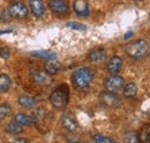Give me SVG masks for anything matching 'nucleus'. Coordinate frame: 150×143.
Returning a JSON list of instances; mask_svg holds the SVG:
<instances>
[{"label":"nucleus","mask_w":150,"mask_h":143,"mask_svg":"<svg viewBox=\"0 0 150 143\" xmlns=\"http://www.w3.org/2000/svg\"><path fill=\"white\" fill-rule=\"evenodd\" d=\"M139 1H142V0H139Z\"/></svg>","instance_id":"28"},{"label":"nucleus","mask_w":150,"mask_h":143,"mask_svg":"<svg viewBox=\"0 0 150 143\" xmlns=\"http://www.w3.org/2000/svg\"><path fill=\"white\" fill-rule=\"evenodd\" d=\"M93 140H94L96 143H111V142H113L112 139L106 137V136H103V135H100V134H96L94 137H93Z\"/></svg>","instance_id":"22"},{"label":"nucleus","mask_w":150,"mask_h":143,"mask_svg":"<svg viewBox=\"0 0 150 143\" xmlns=\"http://www.w3.org/2000/svg\"><path fill=\"white\" fill-rule=\"evenodd\" d=\"M75 13L79 16H88L89 15V6L86 0H75L73 4Z\"/></svg>","instance_id":"9"},{"label":"nucleus","mask_w":150,"mask_h":143,"mask_svg":"<svg viewBox=\"0 0 150 143\" xmlns=\"http://www.w3.org/2000/svg\"><path fill=\"white\" fill-rule=\"evenodd\" d=\"M11 84H12V82H11L9 76L6 74H1L0 75V92L1 93L7 92L11 88Z\"/></svg>","instance_id":"17"},{"label":"nucleus","mask_w":150,"mask_h":143,"mask_svg":"<svg viewBox=\"0 0 150 143\" xmlns=\"http://www.w3.org/2000/svg\"><path fill=\"white\" fill-rule=\"evenodd\" d=\"M44 68H45V72L47 74L54 75V74H57L58 72L60 71V65H59V62H57L54 59H52V60H47L46 61Z\"/></svg>","instance_id":"15"},{"label":"nucleus","mask_w":150,"mask_h":143,"mask_svg":"<svg viewBox=\"0 0 150 143\" xmlns=\"http://www.w3.org/2000/svg\"><path fill=\"white\" fill-rule=\"evenodd\" d=\"M61 124H62V127L65 129H67L68 132H75L79 128L77 121L75 120L74 117H72L71 114H65L62 117V119H61Z\"/></svg>","instance_id":"11"},{"label":"nucleus","mask_w":150,"mask_h":143,"mask_svg":"<svg viewBox=\"0 0 150 143\" xmlns=\"http://www.w3.org/2000/svg\"><path fill=\"white\" fill-rule=\"evenodd\" d=\"M33 80L39 84H47L50 82V74L43 71H34L31 73Z\"/></svg>","instance_id":"13"},{"label":"nucleus","mask_w":150,"mask_h":143,"mask_svg":"<svg viewBox=\"0 0 150 143\" xmlns=\"http://www.w3.org/2000/svg\"><path fill=\"white\" fill-rule=\"evenodd\" d=\"M31 54L34 57H38V58H42L45 60H52V59L57 58L56 53L52 51H49V50H38V51H34Z\"/></svg>","instance_id":"16"},{"label":"nucleus","mask_w":150,"mask_h":143,"mask_svg":"<svg viewBox=\"0 0 150 143\" xmlns=\"http://www.w3.org/2000/svg\"><path fill=\"white\" fill-rule=\"evenodd\" d=\"M122 93H124V96L127 97V98H133V97H135L136 93H137V87H136V84H135V83H128V84H126L125 88H124Z\"/></svg>","instance_id":"18"},{"label":"nucleus","mask_w":150,"mask_h":143,"mask_svg":"<svg viewBox=\"0 0 150 143\" xmlns=\"http://www.w3.org/2000/svg\"><path fill=\"white\" fill-rule=\"evenodd\" d=\"M99 101L100 103L104 105V106H108V107H112V108H115L120 105L121 103V99L120 97L113 92V91H104L99 95Z\"/></svg>","instance_id":"4"},{"label":"nucleus","mask_w":150,"mask_h":143,"mask_svg":"<svg viewBox=\"0 0 150 143\" xmlns=\"http://www.w3.org/2000/svg\"><path fill=\"white\" fill-rule=\"evenodd\" d=\"M0 57H1L2 59H7V58L9 57V50H8L7 47L0 49Z\"/></svg>","instance_id":"26"},{"label":"nucleus","mask_w":150,"mask_h":143,"mask_svg":"<svg viewBox=\"0 0 150 143\" xmlns=\"http://www.w3.org/2000/svg\"><path fill=\"white\" fill-rule=\"evenodd\" d=\"M124 84H125L124 79L121 76H119V75H115V74H113L112 76L108 77L106 81H105V88H106V90L113 91V92H117L121 88H124Z\"/></svg>","instance_id":"6"},{"label":"nucleus","mask_w":150,"mask_h":143,"mask_svg":"<svg viewBox=\"0 0 150 143\" xmlns=\"http://www.w3.org/2000/svg\"><path fill=\"white\" fill-rule=\"evenodd\" d=\"M22 130H23L22 125L18 124L16 121L15 122H9L6 127V132L8 134H12V135H18L20 133H22Z\"/></svg>","instance_id":"20"},{"label":"nucleus","mask_w":150,"mask_h":143,"mask_svg":"<svg viewBox=\"0 0 150 143\" xmlns=\"http://www.w3.org/2000/svg\"><path fill=\"white\" fill-rule=\"evenodd\" d=\"M14 141H16V142H27L25 139H15Z\"/></svg>","instance_id":"27"},{"label":"nucleus","mask_w":150,"mask_h":143,"mask_svg":"<svg viewBox=\"0 0 150 143\" xmlns=\"http://www.w3.org/2000/svg\"><path fill=\"white\" fill-rule=\"evenodd\" d=\"M93 76H94L93 72L87 67H83V68L76 69L73 73L72 81H73V84L77 89H84V88H88L89 84L91 83Z\"/></svg>","instance_id":"1"},{"label":"nucleus","mask_w":150,"mask_h":143,"mask_svg":"<svg viewBox=\"0 0 150 143\" xmlns=\"http://www.w3.org/2000/svg\"><path fill=\"white\" fill-rule=\"evenodd\" d=\"M125 50H126V53L128 54L131 58L141 59V58H144L148 54L149 46H148L146 40L139 39V40H134V42H131L129 44H127Z\"/></svg>","instance_id":"2"},{"label":"nucleus","mask_w":150,"mask_h":143,"mask_svg":"<svg viewBox=\"0 0 150 143\" xmlns=\"http://www.w3.org/2000/svg\"><path fill=\"white\" fill-rule=\"evenodd\" d=\"M49 7L56 14H67L68 13V5L65 0H50Z\"/></svg>","instance_id":"7"},{"label":"nucleus","mask_w":150,"mask_h":143,"mask_svg":"<svg viewBox=\"0 0 150 143\" xmlns=\"http://www.w3.org/2000/svg\"><path fill=\"white\" fill-rule=\"evenodd\" d=\"M19 104L20 106L24 107V108H33L36 105V99L31 96L28 95H22L19 98Z\"/></svg>","instance_id":"14"},{"label":"nucleus","mask_w":150,"mask_h":143,"mask_svg":"<svg viewBox=\"0 0 150 143\" xmlns=\"http://www.w3.org/2000/svg\"><path fill=\"white\" fill-rule=\"evenodd\" d=\"M67 27L71 28V29H74V30H80V31L87 30V27L86 25H83L82 23H77V22H68L67 23Z\"/></svg>","instance_id":"23"},{"label":"nucleus","mask_w":150,"mask_h":143,"mask_svg":"<svg viewBox=\"0 0 150 143\" xmlns=\"http://www.w3.org/2000/svg\"><path fill=\"white\" fill-rule=\"evenodd\" d=\"M8 13L12 18H24L28 15V8L23 2L20 1H14L9 5Z\"/></svg>","instance_id":"5"},{"label":"nucleus","mask_w":150,"mask_h":143,"mask_svg":"<svg viewBox=\"0 0 150 143\" xmlns=\"http://www.w3.org/2000/svg\"><path fill=\"white\" fill-rule=\"evenodd\" d=\"M11 113H12V108L9 106V104L5 103V104H1L0 105V120L9 117Z\"/></svg>","instance_id":"21"},{"label":"nucleus","mask_w":150,"mask_h":143,"mask_svg":"<svg viewBox=\"0 0 150 143\" xmlns=\"http://www.w3.org/2000/svg\"><path fill=\"white\" fill-rule=\"evenodd\" d=\"M121 67H122V59L120 57H118V55H114L108 62L106 69L110 74H117L121 69Z\"/></svg>","instance_id":"10"},{"label":"nucleus","mask_w":150,"mask_h":143,"mask_svg":"<svg viewBox=\"0 0 150 143\" xmlns=\"http://www.w3.org/2000/svg\"><path fill=\"white\" fill-rule=\"evenodd\" d=\"M15 121L22 126H31L34 120H33L31 117H29L24 113H19V114L15 115Z\"/></svg>","instance_id":"19"},{"label":"nucleus","mask_w":150,"mask_h":143,"mask_svg":"<svg viewBox=\"0 0 150 143\" xmlns=\"http://www.w3.org/2000/svg\"><path fill=\"white\" fill-rule=\"evenodd\" d=\"M141 140L144 142H150V125L147 126L141 135Z\"/></svg>","instance_id":"24"},{"label":"nucleus","mask_w":150,"mask_h":143,"mask_svg":"<svg viewBox=\"0 0 150 143\" xmlns=\"http://www.w3.org/2000/svg\"><path fill=\"white\" fill-rule=\"evenodd\" d=\"M106 57V53L103 49L98 47V49H95L93 50L90 53L88 54V59L90 62H94V64H98V62H102Z\"/></svg>","instance_id":"12"},{"label":"nucleus","mask_w":150,"mask_h":143,"mask_svg":"<svg viewBox=\"0 0 150 143\" xmlns=\"http://www.w3.org/2000/svg\"><path fill=\"white\" fill-rule=\"evenodd\" d=\"M125 141H127V142H137L139 141V137L134 134V133H129V134H127L126 135V137H125Z\"/></svg>","instance_id":"25"},{"label":"nucleus","mask_w":150,"mask_h":143,"mask_svg":"<svg viewBox=\"0 0 150 143\" xmlns=\"http://www.w3.org/2000/svg\"><path fill=\"white\" fill-rule=\"evenodd\" d=\"M68 98H69V92H68V89L66 86L59 87L50 95V102H51L52 106L59 108V110L64 108L67 105Z\"/></svg>","instance_id":"3"},{"label":"nucleus","mask_w":150,"mask_h":143,"mask_svg":"<svg viewBox=\"0 0 150 143\" xmlns=\"http://www.w3.org/2000/svg\"><path fill=\"white\" fill-rule=\"evenodd\" d=\"M29 6L31 9V13L36 18H42L45 13V6L43 0H29Z\"/></svg>","instance_id":"8"}]
</instances>
